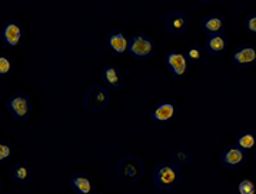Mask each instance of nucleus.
Masks as SVG:
<instances>
[{
  "instance_id": "obj_20",
  "label": "nucleus",
  "mask_w": 256,
  "mask_h": 194,
  "mask_svg": "<svg viewBox=\"0 0 256 194\" xmlns=\"http://www.w3.org/2000/svg\"><path fill=\"white\" fill-rule=\"evenodd\" d=\"M13 72V60L9 54L6 53H2L0 54V77L2 79H6L9 77Z\"/></svg>"
},
{
  "instance_id": "obj_9",
  "label": "nucleus",
  "mask_w": 256,
  "mask_h": 194,
  "mask_svg": "<svg viewBox=\"0 0 256 194\" xmlns=\"http://www.w3.org/2000/svg\"><path fill=\"white\" fill-rule=\"evenodd\" d=\"M130 37L122 29H113L104 36V46L114 56H122L129 49Z\"/></svg>"
},
{
  "instance_id": "obj_19",
  "label": "nucleus",
  "mask_w": 256,
  "mask_h": 194,
  "mask_svg": "<svg viewBox=\"0 0 256 194\" xmlns=\"http://www.w3.org/2000/svg\"><path fill=\"white\" fill-rule=\"evenodd\" d=\"M9 177L14 184H24L30 180V169L26 163H16L9 170Z\"/></svg>"
},
{
  "instance_id": "obj_8",
  "label": "nucleus",
  "mask_w": 256,
  "mask_h": 194,
  "mask_svg": "<svg viewBox=\"0 0 256 194\" xmlns=\"http://www.w3.org/2000/svg\"><path fill=\"white\" fill-rule=\"evenodd\" d=\"M230 64L239 69H248L256 64V46L252 43H245L236 47L229 56Z\"/></svg>"
},
{
  "instance_id": "obj_13",
  "label": "nucleus",
  "mask_w": 256,
  "mask_h": 194,
  "mask_svg": "<svg viewBox=\"0 0 256 194\" xmlns=\"http://www.w3.org/2000/svg\"><path fill=\"white\" fill-rule=\"evenodd\" d=\"M226 20L225 17L219 13H209L200 20V29L208 36H215V34H224L225 30Z\"/></svg>"
},
{
  "instance_id": "obj_11",
  "label": "nucleus",
  "mask_w": 256,
  "mask_h": 194,
  "mask_svg": "<svg viewBox=\"0 0 256 194\" xmlns=\"http://www.w3.org/2000/svg\"><path fill=\"white\" fill-rule=\"evenodd\" d=\"M219 162L225 169H229V170L240 169L246 162V153L235 144H228L220 152Z\"/></svg>"
},
{
  "instance_id": "obj_6",
  "label": "nucleus",
  "mask_w": 256,
  "mask_h": 194,
  "mask_svg": "<svg viewBox=\"0 0 256 194\" xmlns=\"http://www.w3.org/2000/svg\"><path fill=\"white\" fill-rule=\"evenodd\" d=\"M6 109L18 122H24L32 113V103L24 93H14L6 100Z\"/></svg>"
},
{
  "instance_id": "obj_21",
  "label": "nucleus",
  "mask_w": 256,
  "mask_h": 194,
  "mask_svg": "<svg viewBox=\"0 0 256 194\" xmlns=\"http://www.w3.org/2000/svg\"><path fill=\"white\" fill-rule=\"evenodd\" d=\"M172 163L176 164L178 167H180V166H186V164L190 162V154L189 152L184 149V147H179V149H176L174 153H172Z\"/></svg>"
},
{
  "instance_id": "obj_14",
  "label": "nucleus",
  "mask_w": 256,
  "mask_h": 194,
  "mask_svg": "<svg viewBox=\"0 0 256 194\" xmlns=\"http://www.w3.org/2000/svg\"><path fill=\"white\" fill-rule=\"evenodd\" d=\"M164 27H166V30L169 31L170 34L178 36V34H182V33L186 31L189 20H188V17L184 16V13H180V11H169L164 16Z\"/></svg>"
},
{
  "instance_id": "obj_18",
  "label": "nucleus",
  "mask_w": 256,
  "mask_h": 194,
  "mask_svg": "<svg viewBox=\"0 0 256 194\" xmlns=\"http://www.w3.org/2000/svg\"><path fill=\"white\" fill-rule=\"evenodd\" d=\"M184 56L189 63H194L196 66H206L208 59H209V54L205 50V47L202 49L200 46L198 44H189L184 47Z\"/></svg>"
},
{
  "instance_id": "obj_10",
  "label": "nucleus",
  "mask_w": 256,
  "mask_h": 194,
  "mask_svg": "<svg viewBox=\"0 0 256 194\" xmlns=\"http://www.w3.org/2000/svg\"><path fill=\"white\" fill-rule=\"evenodd\" d=\"M84 107L93 113L102 112L109 103V93L100 86H92L84 94Z\"/></svg>"
},
{
  "instance_id": "obj_16",
  "label": "nucleus",
  "mask_w": 256,
  "mask_h": 194,
  "mask_svg": "<svg viewBox=\"0 0 256 194\" xmlns=\"http://www.w3.org/2000/svg\"><path fill=\"white\" fill-rule=\"evenodd\" d=\"M229 41L225 34H215V36H208L205 40V50L209 56L219 57L228 50Z\"/></svg>"
},
{
  "instance_id": "obj_17",
  "label": "nucleus",
  "mask_w": 256,
  "mask_h": 194,
  "mask_svg": "<svg viewBox=\"0 0 256 194\" xmlns=\"http://www.w3.org/2000/svg\"><path fill=\"white\" fill-rule=\"evenodd\" d=\"M235 146H238L240 150H244L245 153L248 152H254L256 149V130L254 129H245L242 132L236 134Z\"/></svg>"
},
{
  "instance_id": "obj_23",
  "label": "nucleus",
  "mask_w": 256,
  "mask_h": 194,
  "mask_svg": "<svg viewBox=\"0 0 256 194\" xmlns=\"http://www.w3.org/2000/svg\"><path fill=\"white\" fill-rule=\"evenodd\" d=\"M13 156V147L9 142L2 140L0 142V163L4 164L8 163Z\"/></svg>"
},
{
  "instance_id": "obj_4",
  "label": "nucleus",
  "mask_w": 256,
  "mask_h": 194,
  "mask_svg": "<svg viewBox=\"0 0 256 194\" xmlns=\"http://www.w3.org/2000/svg\"><path fill=\"white\" fill-rule=\"evenodd\" d=\"M178 113H179V109H178V104L172 100H159L152 106L150 112H149V117H150V122L156 124V126H169L176 120L178 117Z\"/></svg>"
},
{
  "instance_id": "obj_24",
  "label": "nucleus",
  "mask_w": 256,
  "mask_h": 194,
  "mask_svg": "<svg viewBox=\"0 0 256 194\" xmlns=\"http://www.w3.org/2000/svg\"><path fill=\"white\" fill-rule=\"evenodd\" d=\"M244 29L248 34L256 36V13L248 14V17L244 21Z\"/></svg>"
},
{
  "instance_id": "obj_5",
  "label": "nucleus",
  "mask_w": 256,
  "mask_h": 194,
  "mask_svg": "<svg viewBox=\"0 0 256 194\" xmlns=\"http://www.w3.org/2000/svg\"><path fill=\"white\" fill-rule=\"evenodd\" d=\"M164 67L174 80H184L189 72V61L186 59L184 51L170 49L164 56Z\"/></svg>"
},
{
  "instance_id": "obj_12",
  "label": "nucleus",
  "mask_w": 256,
  "mask_h": 194,
  "mask_svg": "<svg viewBox=\"0 0 256 194\" xmlns=\"http://www.w3.org/2000/svg\"><path fill=\"white\" fill-rule=\"evenodd\" d=\"M100 77H102L103 84L110 92H120L123 89L122 74L114 64H104L100 69Z\"/></svg>"
},
{
  "instance_id": "obj_3",
  "label": "nucleus",
  "mask_w": 256,
  "mask_h": 194,
  "mask_svg": "<svg viewBox=\"0 0 256 194\" xmlns=\"http://www.w3.org/2000/svg\"><path fill=\"white\" fill-rule=\"evenodd\" d=\"M156 51V43L142 31H136L130 36L128 53L136 60H148Z\"/></svg>"
},
{
  "instance_id": "obj_22",
  "label": "nucleus",
  "mask_w": 256,
  "mask_h": 194,
  "mask_svg": "<svg viewBox=\"0 0 256 194\" xmlns=\"http://www.w3.org/2000/svg\"><path fill=\"white\" fill-rule=\"evenodd\" d=\"M236 190L239 194H256V184L250 179H245L238 183Z\"/></svg>"
},
{
  "instance_id": "obj_7",
  "label": "nucleus",
  "mask_w": 256,
  "mask_h": 194,
  "mask_svg": "<svg viewBox=\"0 0 256 194\" xmlns=\"http://www.w3.org/2000/svg\"><path fill=\"white\" fill-rule=\"evenodd\" d=\"M23 36H24V29H23L22 23L13 20V19L3 21V24L0 27V39L6 47L16 49L18 46H20Z\"/></svg>"
},
{
  "instance_id": "obj_2",
  "label": "nucleus",
  "mask_w": 256,
  "mask_h": 194,
  "mask_svg": "<svg viewBox=\"0 0 256 194\" xmlns=\"http://www.w3.org/2000/svg\"><path fill=\"white\" fill-rule=\"evenodd\" d=\"M116 173L123 182L134 183L142 177L144 163L134 154H122L116 162Z\"/></svg>"
},
{
  "instance_id": "obj_1",
  "label": "nucleus",
  "mask_w": 256,
  "mask_h": 194,
  "mask_svg": "<svg viewBox=\"0 0 256 194\" xmlns=\"http://www.w3.org/2000/svg\"><path fill=\"white\" fill-rule=\"evenodd\" d=\"M152 180L154 186L160 190H164V192L174 190L178 187V184L180 183V170L176 164L164 162L154 167Z\"/></svg>"
},
{
  "instance_id": "obj_15",
  "label": "nucleus",
  "mask_w": 256,
  "mask_h": 194,
  "mask_svg": "<svg viewBox=\"0 0 256 194\" xmlns=\"http://www.w3.org/2000/svg\"><path fill=\"white\" fill-rule=\"evenodd\" d=\"M69 186L76 194H93L94 192V182L89 174L73 173L69 177Z\"/></svg>"
}]
</instances>
